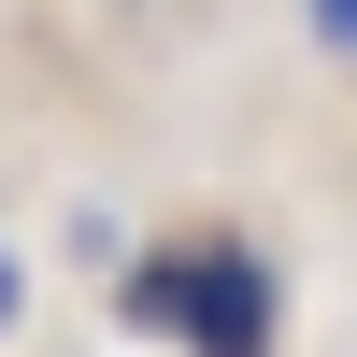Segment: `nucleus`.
<instances>
[{"instance_id":"f257e3e1","label":"nucleus","mask_w":357,"mask_h":357,"mask_svg":"<svg viewBox=\"0 0 357 357\" xmlns=\"http://www.w3.org/2000/svg\"><path fill=\"white\" fill-rule=\"evenodd\" d=\"M129 314L200 357H272V272L243 243H186V257H143L129 272Z\"/></svg>"},{"instance_id":"f03ea898","label":"nucleus","mask_w":357,"mask_h":357,"mask_svg":"<svg viewBox=\"0 0 357 357\" xmlns=\"http://www.w3.org/2000/svg\"><path fill=\"white\" fill-rule=\"evenodd\" d=\"M314 29H329V43H343V57H357V0H314Z\"/></svg>"},{"instance_id":"7ed1b4c3","label":"nucleus","mask_w":357,"mask_h":357,"mask_svg":"<svg viewBox=\"0 0 357 357\" xmlns=\"http://www.w3.org/2000/svg\"><path fill=\"white\" fill-rule=\"evenodd\" d=\"M0 329H15V257H0Z\"/></svg>"}]
</instances>
